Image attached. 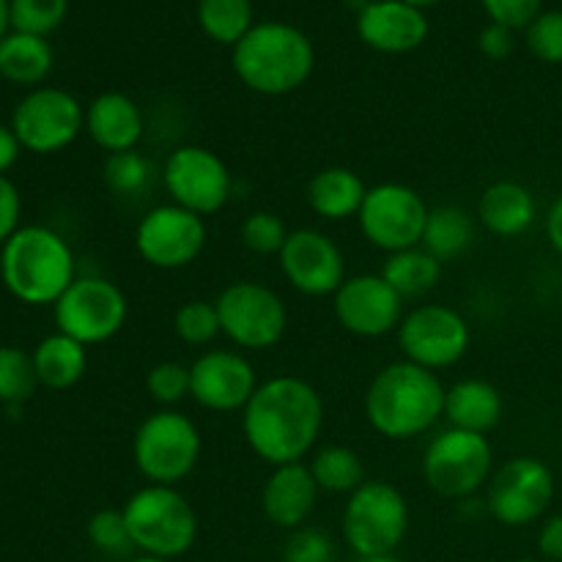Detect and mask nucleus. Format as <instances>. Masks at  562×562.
<instances>
[{
    "label": "nucleus",
    "instance_id": "nucleus-49",
    "mask_svg": "<svg viewBox=\"0 0 562 562\" xmlns=\"http://www.w3.org/2000/svg\"><path fill=\"white\" fill-rule=\"evenodd\" d=\"M404 3H409V5H415V9H428V5H437L439 0H404Z\"/></svg>",
    "mask_w": 562,
    "mask_h": 562
},
{
    "label": "nucleus",
    "instance_id": "nucleus-41",
    "mask_svg": "<svg viewBox=\"0 0 562 562\" xmlns=\"http://www.w3.org/2000/svg\"><path fill=\"white\" fill-rule=\"evenodd\" d=\"M481 3L488 20L510 31H521L543 11V0H481Z\"/></svg>",
    "mask_w": 562,
    "mask_h": 562
},
{
    "label": "nucleus",
    "instance_id": "nucleus-15",
    "mask_svg": "<svg viewBox=\"0 0 562 562\" xmlns=\"http://www.w3.org/2000/svg\"><path fill=\"white\" fill-rule=\"evenodd\" d=\"M159 176H162L170 203L190 209L203 220L209 214L223 212L234 192V176H231L228 165L212 148L195 146V143L173 148Z\"/></svg>",
    "mask_w": 562,
    "mask_h": 562
},
{
    "label": "nucleus",
    "instance_id": "nucleus-6",
    "mask_svg": "<svg viewBox=\"0 0 562 562\" xmlns=\"http://www.w3.org/2000/svg\"><path fill=\"white\" fill-rule=\"evenodd\" d=\"M201 428L176 409L151 412L132 437L137 472L157 486H179L187 481L201 461Z\"/></svg>",
    "mask_w": 562,
    "mask_h": 562
},
{
    "label": "nucleus",
    "instance_id": "nucleus-19",
    "mask_svg": "<svg viewBox=\"0 0 562 562\" xmlns=\"http://www.w3.org/2000/svg\"><path fill=\"white\" fill-rule=\"evenodd\" d=\"M258 384L252 362L234 349H206L190 366V398L217 415L245 409Z\"/></svg>",
    "mask_w": 562,
    "mask_h": 562
},
{
    "label": "nucleus",
    "instance_id": "nucleus-39",
    "mask_svg": "<svg viewBox=\"0 0 562 562\" xmlns=\"http://www.w3.org/2000/svg\"><path fill=\"white\" fill-rule=\"evenodd\" d=\"M527 49L538 60L552 66H562V11H541L530 25L525 27Z\"/></svg>",
    "mask_w": 562,
    "mask_h": 562
},
{
    "label": "nucleus",
    "instance_id": "nucleus-17",
    "mask_svg": "<svg viewBox=\"0 0 562 562\" xmlns=\"http://www.w3.org/2000/svg\"><path fill=\"white\" fill-rule=\"evenodd\" d=\"M333 311L340 327L357 338H384L404 322V296L382 274H349L335 291Z\"/></svg>",
    "mask_w": 562,
    "mask_h": 562
},
{
    "label": "nucleus",
    "instance_id": "nucleus-2",
    "mask_svg": "<svg viewBox=\"0 0 562 562\" xmlns=\"http://www.w3.org/2000/svg\"><path fill=\"white\" fill-rule=\"evenodd\" d=\"M445 390L434 371L409 360L390 362L368 384L366 417L379 437L409 442L442 420Z\"/></svg>",
    "mask_w": 562,
    "mask_h": 562
},
{
    "label": "nucleus",
    "instance_id": "nucleus-21",
    "mask_svg": "<svg viewBox=\"0 0 562 562\" xmlns=\"http://www.w3.org/2000/svg\"><path fill=\"white\" fill-rule=\"evenodd\" d=\"M318 494L322 488L305 461L272 467V475L261 488V510L274 527L291 532L307 525L311 514L316 510Z\"/></svg>",
    "mask_w": 562,
    "mask_h": 562
},
{
    "label": "nucleus",
    "instance_id": "nucleus-27",
    "mask_svg": "<svg viewBox=\"0 0 562 562\" xmlns=\"http://www.w3.org/2000/svg\"><path fill=\"white\" fill-rule=\"evenodd\" d=\"M55 55L44 36L9 31L0 42V77L14 86H38L53 71Z\"/></svg>",
    "mask_w": 562,
    "mask_h": 562
},
{
    "label": "nucleus",
    "instance_id": "nucleus-22",
    "mask_svg": "<svg viewBox=\"0 0 562 562\" xmlns=\"http://www.w3.org/2000/svg\"><path fill=\"white\" fill-rule=\"evenodd\" d=\"M146 119L140 104L121 91H104L86 108V135L104 154L132 151L140 146Z\"/></svg>",
    "mask_w": 562,
    "mask_h": 562
},
{
    "label": "nucleus",
    "instance_id": "nucleus-40",
    "mask_svg": "<svg viewBox=\"0 0 562 562\" xmlns=\"http://www.w3.org/2000/svg\"><path fill=\"white\" fill-rule=\"evenodd\" d=\"M283 562H335V543L318 527H296L283 547Z\"/></svg>",
    "mask_w": 562,
    "mask_h": 562
},
{
    "label": "nucleus",
    "instance_id": "nucleus-7",
    "mask_svg": "<svg viewBox=\"0 0 562 562\" xmlns=\"http://www.w3.org/2000/svg\"><path fill=\"white\" fill-rule=\"evenodd\" d=\"M340 530L357 558L393 554L409 532V503L393 483L366 481L346 499Z\"/></svg>",
    "mask_w": 562,
    "mask_h": 562
},
{
    "label": "nucleus",
    "instance_id": "nucleus-9",
    "mask_svg": "<svg viewBox=\"0 0 562 562\" xmlns=\"http://www.w3.org/2000/svg\"><path fill=\"white\" fill-rule=\"evenodd\" d=\"M220 329L241 351H269L283 340L289 311L278 291L258 280H236L214 300Z\"/></svg>",
    "mask_w": 562,
    "mask_h": 562
},
{
    "label": "nucleus",
    "instance_id": "nucleus-11",
    "mask_svg": "<svg viewBox=\"0 0 562 562\" xmlns=\"http://www.w3.org/2000/svg\"><path fill=\"white\" fill-rule=\"evenodd\" d=\"M55 327L82 346L113 340L130 318L126 294L108 278H77L53 305Z\"/></svg>",
    "mask_w": 562,
    "mask_h": 562
},
{
    "label": "nucleus",
    "instance_id": "nucleus-35",
    "mask_svg": "<svg viewBox=\"0 0 562 562\" xmlns=\"http://www.w3.org/2000/svg\"><path fill=\"white\" fill-rule=\"evenodd\" d=\"M86 536L91 541V547L97 552L108 554V558L130 560V552H135V543H132L130 527H126L124 510L115 508H102L88 519Z\"/></svg>",
    "mask_w": 562,
    "mask_h": 562
},
{
    "label": "nucleus",
    "instance_id": "nucleus-10",
    "mask_svg": "<svg viewBox=\"0 0 562 562\" xmlns=\"http://www.w3.org/2000/svg\"><path fill=\"white\" fill-rule=\"evenodd\" d=\"M9 126L22 151L49 157L66 151L86 132V108L64 88L38 86L16 102Z\"/></svg>",
    "mask_w": 562,
    "mask_h": 562
},
{
    "label": "nucleus",
    "instance_id": "nucleus-46",
    "mask_svg": "<svg viewBox=\"0 0 562 562\" xmlns=\"http://www.w3.org/2000/svg\"><path fill=\"white\" fill-rule=\"evenodd\" d=\"M547 239L549 245L562 256V192L554 198V203L549 206L547 214Z\"/></svg>",
    "mask_w": 562,
    "mask_h": 562
},
{
    "label": "nucleus",
    "instance_id": "nucleus-51",
    "mask_svg": "<svg viewBox=\"0 0 562 562\" xmlns=\"http://www.w3.org/2000/svg\"><path fill=\"white\" fill-rule=\"evenodd\" d=\"M124 562H170V560H159V558H148V554H137V558H130Z\"/></svg>",
    "mask_w": 562,
    "mask_h": 562
},
{
    "label": "nucleus",
    "instance_id": "nucleus-13",
    "mask_svg": "<svg viewBox=\"0 0 562 562\" xmlns=\"http://www.w3.org/2000/svg\"><path fill=\"white\" fill-rule=\"evenodd\" d=\"M554 472L536 456H516L497 467L486 486V508L503 527L536 525L554 503Z\"/></svg>",
    "mask_w": 562,
    "mask_h": 562
},
{
    "label": "nucleus",
    "instance_id": "nucleus-36",
    "mask_svg": "<svg viewBox=\"0 0 562 562\" xmlns=\"http://www.w3.org/2000/svg\"><path fill=\"white\" fill-rule=\"evenodd\" d=\"M9 11L11 31L47 38L66 20L69 0H9Z\"/></svg>",
    "mask_w": 562,
    "mask_h": 562
},
{
    "label": "nucleus",
    "instance_id": "nucleus-24",
    "mask_svg": "<svg viewBox=\"0 0 562 562\" xmlns=\"http://www.w3.org/2000/svg\"><path fill=\"white\" fill-rule=\"evenodd\" d=\"M503 412V393L486 379H461L445 390V420L450 428L488 434L499 426Z\"/></svg>",
    "mask_w": 562,
    "mask_h": 562
},
{
    "label": "nucleus",
    "instance_id": "nucleus-4",
    "mask_svg": "<svg viewBox=\"0 0 562 562\" xmlns=\"http://www.w3.org/2000/svg\"><path fill=\"white\" fill-rule=\"evenodd\" d=\"M0 280L25 305H55L77 280L75 252L58 231L22 225L0 247Z\"/></svg>",
    "mask_w": 562,
    "mask_h": 562
},
{
    "label": "nucleus",
    "instance_id": "nucleus-3",
    "mask_svg": "<svg viewBox=\"0 0 562 562\" xmlns=\"http://www.w3.org/2000/svg\"><path fill=\"white\" fill-rule=\"evenodd\" d=\"M236 77L261 97H285L311 80L313 42L289 22H258L231 53Z\"/></svg>",
    "mask_w": 562,
    "mask_h": 562
},
{
    "label": "nucleus",
    "instance_id": "nucleus-50",
    "mask_svg": "<svg viewBox=\"0 0 562 562\" xmlns=\"http://www.w3.org/2000/svg\"><path fill=\"white\" fill-rule=\"evenodd\" d=\"M346 5H351V9H357V14H360L362 9H366V5H371L373 0H344Z\"/></svg>",
    "mask_w": 562,
    "mask_h": 562
},
{
    "label": "nucleus",
    "instance_id": "nucleus-5",
    "mask_svg": "<svg viewBox=\"0 0 562 562\" xmlns=\"http://www.w3.org/2000/svg\"><path fill=\"white\" fill-rule=\"evenodd\" d=\"M135 552L173 562L198 541V514L176 486L146 483L124 503Z\"/></svg>",
    "mask_w": 562,
    "mask_h": 562
},
{
    "label": "nucleus",
    "instance_id": "nucleus-52",
    "mask_svg": "<svg viewBox=\"0 0 562 562\" xmlns=\"http://www.w3.org/2000/svg\"><path fill=\"white\" fill-rule=\"evenodd\" d=\"M514 562H543V560H536V558H521V560H514Z\"/></svg>",
    "mask_w": 562,
    "mask_h": 562
},
{
    "label": "nucleus",
    "instance_id": "nucleus-34",
    "mask_svg": "<svg viewBox=\"0 0 562 562\" xmlns=\"http://www.w3.org/2000/svg\"><path fill=\"white\" fill-rule=\"evenodd\" d=\"M173 333L181 344L195 346V349L212 346L214 340L223 335L214 302H206V300L184 302V305L173 313Z\"/></svg>",
    "mask_w": 562,
    "mask_h": 562
},
{
    "label": "nucleus",
    "instance_id": "nucleus-14",
    "mask_svg": "<svg viewBox=\"0 0 562 562\" xmlns=\"http://www.w3.org/2000/svg\"><path fill=\"white\" fill-rule=\"evenodd\" d=\"M395 338L404 360L437 373L464 360L472 344V329L456 307L428 302L406 313Z\"/></svg>",
    "mask_w": 562,
    "mask_h": 562
},
{
    "label": "nucleus",
    "instance_id": "nucleus-47",
    "mask_svg": "<svg viewBox=\"0 0 562 562\" xmlns=\"http://www.w3.org/2000/svg\"><path fill=\"white\" fill-rule=\"evenodd\" d=\"M11 31V11L9 0H0V42L5 38V33Z\"/></svg>",
    "mask_w": 562,
    "mask_h": 562
},
{
    "label": "nucleus",
    "instance_id": "nucleus-31",
    "mask_svg": "<svg viewBox=\"0 0 562 562\" xmlns=\"http://www.w3.org/2000/svg\"><path fill=\"white\" fill-rule=\"evenodd\" d=\"M195 14L201 31L225 47H236L256 25L250 0H198Z\"/></svg>",
    "mask_w": 562,
    "mask_h": 562
},
{
    "label": "nucleus",
    "instance_id": "nucleus-42",
    "mask_svg": "<svg viewBox=\"0 0 562 562\" xmlns=\"http://www.w3.org/2000/svg\"><path fill=\"white\" fill-rule=\"evenodd\" d=\"M22 198L9 176H0V247L22 228Z\"/></svg>",
    "mask_w": 562,
    "mask_h": 562
},
{
    "label": "nucleus",
    "instance_id": "nucleus-48",
    "mask_svg": "<svg viewBox=\"0 0 562 562\" xmlns=\"http://www.w3.org/2000/svg\"><path fill=\"white\" fill-rule=\"evenodd\" d=\"M357 562H406V560H401L398 554H376V558H360Z\"/></svg>",
    "mask_w": 562,
    "mask_h": 562
},
{
    "label": "nucleus",
    "instance_id": "nucleus-43",
    "mask_svg": "<svg viewBox=\"0 0 562 562\" xmlns=\"http://www.w3.org/2000/svg\"><path fill=\"white\" fill-rule=\"evenodd\" d=\"M477 47L486 55L488 60H505L516 47V36L510 27L497 25V22H488L486 27L477 36Z\"/></svg>",
    "mask_w": 562,
    "mask_h": 562
},
{
    "label": "nucleus",
    "instance_id": "nucleus-26",
    "mask_svg": "<svg viewBox=\"0 0 562 562\" xmlns=\"http://www.w3.org/2000/svg\"><path fill=\"white\" fill-rule=\"evenodd\" d=\"M33 368H36L38 384L55 393L75 387L88 368V346L77 344L75 338L64 333H53L38 340L36 349L31 351Z\"/></svg>",
    "mask_w": 562,
    "mask_h": 562
},
{
    "label": "nucleus",
    "instance_id": "nucleus-29",
    "mask_svg": "<svg viewBox=\"0 0 562 562\" xmlns=\"http://www.w3.org/2000/svg\"><path fill=\"white\" fill-rule=\"evenodd\" d=\"M379 274H382L406 302L417 300V296H426L428 291L437 289L439 278H442V263H439L431 252L423 250V247H409V250L390 252Z\"/></svg>",
    "mask_w": 562,
    "mask_h": 562
},
{
    "label": "nucleus",
    "instance_id": "nucleus-18",
    "mask_svg": "<svg viewBox=\"0 0 562 562\" xmlns=\"http://www.w3.org/2000/svg\"><path fill=\"white\" fill-rule=\"evenodd\" d=\"M278 263L285 283L305 296H335L349 278L344 250L318 228L291 231Z\"/></svg>",
    "mask_w": 562,
    "mask_h": 562
},
{
    "label": "nucleus",
    "instance_id": "nucleus-12",
    "mask_svg": "<svg viewBox=\"0 0 562 562\" xmlns=\"http://www.w3.org/2000/svg\"><path fill=\"white\" fill-rule=\"evenodd\" d=\"M428 212L431 209L415 187L382 181V184L368 187L357 225L368 245L390 256V252L420 247Z\"/></svg>",
    "mask_w": 562,
    "mask_h": 562
},
{
    "label": "nucleus",
    "instance_id": "nucleus-1",
    "mask_svg": "<svg viewBox=\"0 0 562 562\" xmlns=\"http://www.w3.org/2000/svg\"><path fill=\"white\" fill-rule=\"evenodd\" d=\"M324 431V401L300 376H272L258 384L241 409L245 442L263 464L283 467L305 461Z\"/></svg>",
    "mask_w": 562,
    "mask_h": 562
},
{
    "label": "nucleus",
    "instance_id": "nucleus-37",
    "mask_svg": "<svg viewBox=\"0 0 562 562\" xmlns=\"http://www.w3.org/2000/svg\"><path fill=\"white\" fill-rule=\"evenodd\" d=\"M291 231L274 212H250L239 225V239L256 256H280Z\"/></svg>",
    "mask_w": 562,
    "mask_h": 562
},
{
    "label": "nucleus",
    "instance_id": "nucleus-16",
    "mask_svg": "<svg viewBox=\"0 0 562 562\" xmlns=\"http://www.w3.org/2000/svg\"><path fill=\"white\" fill-rule=\"evenodd\" d=\"M206 239V220L176 203L148 209L135 228L137 256L162 272L192 267L201 258Z\"/></svg>",
    "mask_w": 562,
    "mask_h": 562
},
{
    "label": "nucleus",
    "instance_id": "nucleus-53",
    "mask_svg": "<svg viewBox=\"0 0 562 562\" xmlns=\"http://www.w3.org/2000/svg\"><path fill=\"white\" fill-rule=\"evenodd\" d=\"M560 296H562V280H560Z\"/></svg>",
    "mask_w": 562,
    "mask_h": 562
},
{
    "label": "nucleus",
    "instance_id": "nucleus-30",
    "mask_svg": "<svg viewBox=\"0 0 562 562\" xmlns=\"http://www.w3.org/2000/svg\"><path fill=\"white\" fill-rule=\"evenodd\" d=\"M307 467H311L318 488L329 494H346L349 497L351 492H357L368 481L360 453L346 448V445H324L313 453Z\"/></svg>",
    "mask_w": 562,
    "mask_h": 562
},
{
    "label": "nucleus",
    "instance_id": "nucleus-20",
    "mask_svg": "<svg viewBox=\"0 0 562 562\" xmlns=\"http://www.w3.org/2000/svg\"><path fill=\"white\" fill-rule=\"evenodd\" d=\"M357 36L384 55H404L428 38V16L404 0H373L357 14Z\"/></svg>",
    "mask_w": 562,
    "mask_h": 562
},
{
    "label": "nucleus",
    "instance_id": "nucleus-45",
    "mask_svg": "<svg viewBox=\"0 0 562 562\" xmlns=\"http://www.w3.org/2000/svg\"><path fill=\"white\" fill-rule=\"evenodd\" d=\"M20 154H22V146L20 140H16L14 130H11L9 124H0V176H5L11 168H14Z\"/></svg>",
    "mask_w": 562,
    "mask_h": 562
},
{
    "label": "nucleus",
    "instance_id": "nucleus-38",
    "mask_svg": "<svg viewBox=\"0 0 562 562\" xmlns=\"http://www.w3.org/2000/svg\"><path fill=\"white\" fill-rule=\"evenodd\" d=\"M146 393L157 401L159 409H173L184 398H190V366L165 360L157 362L146 373Z\"/></svg>",
    "mask_w": 562,
    "mask_h": 562
},
{
    "label": "nucleus",
    "instance_id": "nucleus-8",
    "mask_svg": "<svg viewBox=\"0 0 562 562\" xmlns=\"http://www.w3.org/2000/svg\"><path fill=\"white\" fill-rule=\"evenodd\" d=\"M492 475L494 448L486 434L448 426L428 442L423 453V481L445 499H472L488 486Z\"/></svg>",
    "mask_w": 562,
    "mask_h": 562
},
{
    "label": "nucleus",
    "instance_id": "nucleus-32",
    "mask_svg": "<svg viewBox=\"0 0 562 562\" xmlns=\"http://www.w3.org/2000/svg\"><path fill=\"white\" fill-rule=\"evenodd\" d=\"M38 387L33 357L20 346H0V404L11 417L22 412V406L33 398Z\"/></svg>",
    "mask_w": 562,
    "mask_h": 562
},
{
    "label": "nucleus",
    "instance_id": "nucleus-23",
    "mask_svg": "<svg viewBox=\"0 0 562 562\" xmlns=\"http://www.w3.org/2000/svg\"><path fill=\"white\" fill-rule=\"evenodd\" d=\"M536 220V195L514 179H499L488 184L477 201V223L499 239H516V236L527 234Z\"/></svg>",
    "mask_w": 562,
    "mask_h": 562
},
{
    "label": "nucleus",
    "instance_id": "nucleus-28",
    "mask_svg": "<svg viewBox=\"0 0 562 562\" xmlns=\"http://www.w3.org/2000/svg\"><path fill=\"white\" fill-rule=\"evenodd\" d=\"M477 239V217L459 206H434L423 231V250L431 252L439 263H450L464 256Z\"/></svg>",
    "mask_w": 562,
    "mask_h": 562
},
{
    "label": "nucleus",
    "instance_id": "nucleus-33",
    "mask_svg": "<svg viewBox=\"0 0 562 562\" xmlns=\"http://www.w3.org/2000/svg\"><path fill=\"white\" fill-rule=\"evenodd\" d=\"M102 179L110 192L121 198H137L151 187L154 181V165L143 151L132 148V151L108 154L102 165Z\"/></svg>",
    "mask_w": 562,
    "mask_h": 562
},
{
    "label": "nucleus",
    "instance_id": "nucleus-44",
    "mask_svg": "<svg viewBox=\"0 0 562 562\" xmlns=\"http://www.w3.org/2000/svg\"><path fill=\"white\" fill-rule=\"evenodd\" d=\"M538 552L543 562H562V514L543 519L538 530Z\"/></svg>",
    "mask_w": 562,
    "mask_h": 562
},
{
    "label": "nucleus",
    "instance_id": "nucleus-25",
    "mask_svg": "<svg viewBox=\"0 0 562 562\" xmlns=\"http://www.w3.org/2000/svg\"><path fill=\"white\" fill-rule=\"evenodd\" d=\"M368 184L362 181L360 173L344 165H333L324 168L307 181V206L316 217L327 220V223H344V220H357L362 201H366Z\"/></svg>",
    "mask_w": 562,
    "mask_h": 562
}]
</instances>
